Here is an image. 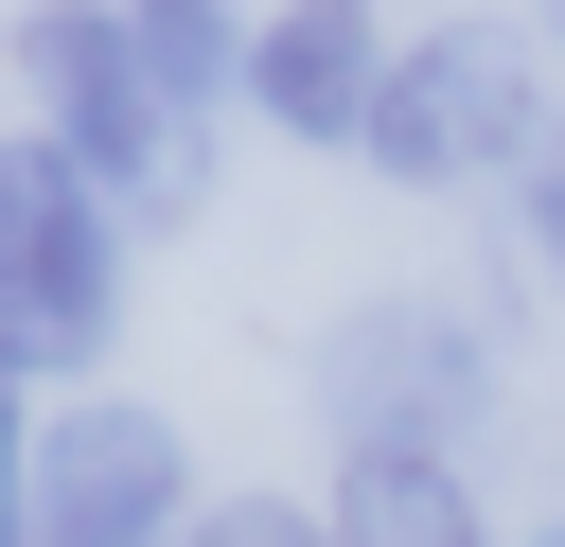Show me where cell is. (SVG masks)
<instances>
[{
    "label": "cell",
    "instance_id": "6da1fadb",
    "mask_svg": "<svg viewBox=\"0 0 565 547\" xmlns=\"http://www.w3.org/2000/svg\"><path fill=\"white\" fill-rule=\"evenodd\" d=\"M194 441L141 406V388H71V406H18L0 441V547H194Z\"/></svg>",
    "mask_w": 565,
    "mask_h": 547
},
{
    "label": "cell",
    "instance_id": "7a4b0ae2",
    "mask_svg": "<svg viewBox=\"0 0 565 547\" xmlns=\"http://www.w3.org/2000/svg\"><path fill=\"white\" fill-rule=\"evenodd\" d=\"M18 71H35V124L88 159V194H106L124 229H177V212L212 194V159H194L212 124H194V106L141 71L124 0H35V18H18Z\"/></svg>",
    "mask_w": 565,
    "mask_h": 547
},
{
    "label": "cell",
    "instance_id": "3957f363",
    "mask_svg": "<svg viewBox=\"0 0 565 547\" xmlns=\"http://www.w3.org/2000/svg\"><path fill=\"white\" fill-rule=\"evenodd\" d=\"M124 335V212L53 124L0 141V388H71Z\"/></svg>",
    "mask_w": 565,
    "mask_h": 547
},
{
    "label": "cell",
    "instance_id": "277c9868",
    "mask_svg": "<svg viewBox=\"0 0 565 547\" xmlns=\"http://www.w3.org/2000/svg\"><path fill=\"white\" fill-rule=\"evenodd\" d=\"M547 141V106H530V35L512 18H424L406 53H388V106H371V176L388 194H459V176H512Z\"/></svg>",
    "mask_w": 565,
    "mask_h": 547
},
{
    "label": "cell",
    "instance_id": "5b68a950",
    "mask_svg": "<svg viewBox=\"0 0 565 547\" xmlns=\"http://www.w3.org/2000/svg\"><path fill=\"white\" fill-rule=\"evenodd\" d=\"M318 406H335V441H424V459H459L477 441V406H494V335L459 318V300H353L335 335H318Z\"/></svg>",
    "mask_w": 565,
    "mask_h": 547
},
{
    "label": "cell",
    "instance_id": "8992f818",
    "mask_svg": "<svg viewBox=\"0 0 565 547\" xmlns=\"http://www.w3.org/2000/svg\"><path fill=\"white\" fill-rule=\"evenodd\" d=\"M247 106H265L282 141H318V159H353L371 106H388V18H371V0H265V35H247Z\"/></svg>",
    "mask_w": 565,
    "mask_h": 547
},
{
    "label": "cell",
    "instance_id": "52a82bcc",
    "mask_svg": "<svg viewBox=\"0 0 565 547\" xmlns=\"http://www.w3.org/2000/svg\"><path fill=\"white\" fill-rule=\"evenodd\" d=\"M318 529H335V547H494L477 476H459V459H424V441H335Z\"/></svg>",
    "mask_w": 565,
    "mask_h": 547
},
{
    "label": "cell",
    "instance_id": "ba28073f",
    "mask_svg": "<svg viewBox=\"0 0 565 547\" xmlns=\"http://www.w3.org/2000/svg\"><path fill=\"white\" fill-rule=\"evenodd\" d=\"M124 35H141V71L212 124V106H247V35L265 18H230V0H124Z\"/></svg>",
    "mask_w": 565,
    "mask_h": 547
},
{
    "label": "cell",
    "instance_id": "9c48e42d",
    "mask_svg": "<svg viewBox=\"0 0 565 547\" xmlns=\"http://www.w3.org/2000/svg\"><path fill=\"white\" fill-rule=\"evenodd\" d=\"M512 247H530V265H547V300H565V124L512 159Z\"/></svg>",
    "mask_w": 565,
    "mask_h": 547
},
{
    "label": "cell",
    "instance_id": "30bf717a",
    "mask_svg": "<svg viewBox=\"0 0 565 547\" xmlns=\"http://www.w3.org/2000/svg\"><path fill=\"white\" fill-rule=\"evenodd\" d=\"M194 547H335V529H318L300 494H212V512H194Z\"/></svg>",
    "mask_w": 565,
    "mask_h": 547
},
{
    "label": "cell",
    "instance_id": "8fae6325",
    "mask_svg": "<svg viewBox=\"0 0 565 547\" xmlns=\"http://www.w3.org/2000/svg\"><path fill=\"white\" fill-rule=\"evenodd\" d=\"M530 35H547V53H565V0H530Z\"/></svg>",
    "mask_w": 565,
    "mask_h": 547
},
{
    "label": "cell",
    "instance_id": "7c38bea8",
    "mask_svg": "<svg viewBox=\"0 0 565 547\" xmlns=\"http://www.w3.org/2000/svg\"><path fill=\"white\" fill-rule=\"evenodd\" d=\"M530 547H565V529H530Z\"/></svg>",
    "mask_w": 565,
    "mask_h": 547
}]
</instances>
